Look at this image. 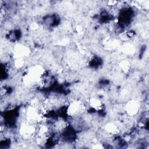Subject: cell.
Segmentation results:
<instances>
[{
    "instance_id": "1",
    "label": "cell",
    "mask_w": 149,
    "mask_h": 149,
    "mask_svg": "<svg viewBox=\"0 0 149 149\" xmlns=\"http://www.w3.org/2000/svg\"><path fill=\"white\" fill-rule=\"evenodd\" d=\"M140 103L138 101L131 100L126 102L123 109L127 116L134 118L139 113L140 108Z\"/></svg>"
}]
</instances>
